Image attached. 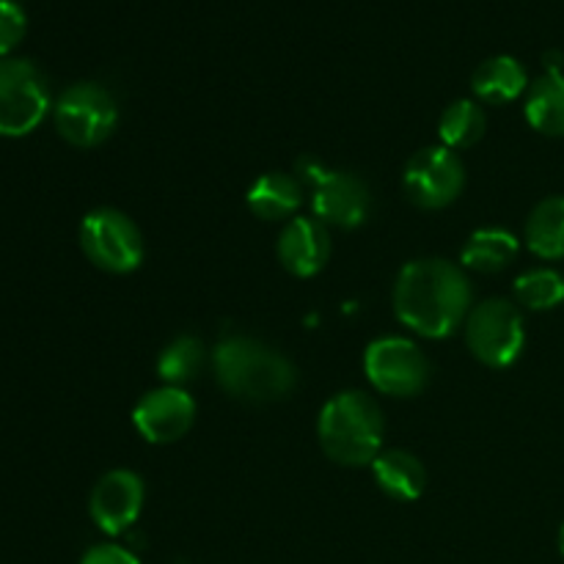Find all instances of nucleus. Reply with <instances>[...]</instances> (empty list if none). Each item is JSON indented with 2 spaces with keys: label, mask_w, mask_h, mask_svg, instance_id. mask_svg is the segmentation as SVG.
I'll list each match as a JSON object with an SVG mask.
<instances>
[{
  "label": "nucleus",
  "mask_w": 564,
  "mask_h": 564,
  "mask_svg": "<svg viewBox=\"0 0 564 564\" xmlns=\"http://www.w3.org/2000/svg\"><path fill=\"white\" fill-rule=\"evenodd\" d=\"M394 312L424 339H444L471 314V284L446 259H419L405 264L397 279Z\"/></svg>",
  "instance_id": "1"
},
{
  "label": "nucleus",
  "mask_w": 564,
  "mask_h": 564,
  "mask_svg": "<svg viewBox=\"0 0 564 564\" xmlns=\"http://www.w3.org/2000/svg\"><path fill=\"white\" fill-rule=\"evenodd\" d=\"M215 378L231 397L246 402H275L292 394L295 367L273 347L248 336H226L213 352Z\"/></svg>",
  "instance_id": "2"
},
{
  "label": "nucleus",
  "mask_w": 564,
  "mask_h": 564,
  "mask_svg": "<svg viewBox=\"0 0 564 564\" xmlns=\"http://www.w3.org/2000/svg\"><path fill=\"white\" fill-rule=\"evenodd\" d=\"M383 413L364 391H341L319 411V444L339 466H372L375 457L383 452Z\"/></svg>",
  "instance_id": "3"
},
{
  "label": "nucleus",
  "mask_w": 564,
  "mask_h": 564,
  "mask_svg": "<svg viewBox=\"0 0 564 564\" xmlns=\"http://www.w3.org/2000/svg\"><path fill=\"white\" fill-rule=\"evenodd\" d=\"M466 341L468 350L477 361L490 369H507L521 358L527 345V328L523 317L512 303L485 301L471 308L466 319Z\"/></svg>",
  "instance_id": "4"
},
{
  "label": "nucleus",
  "mask_w": 564,
  "mask_h": 564,
  "mask_svg": "<svg viewBox=\"0 0 564 564\" xmlns=\"http://www.w3.org/2000/svg\"><path fill=\"white\" fill-rule=\"evenodd\" d=\"M50 110L47 80L25 58L0 61V135H31Z\"/></svg>",
  "instance_id": "5"
},
{
  "label": "nucleus",
  "mask_w": 564,
  "mask_h": 564,
  "mask_svg": "<svg viewBox=\"0 0 564 564\" xmlns=\"http://www.w3.org/2000/svg\"><path fill=\"white\" fill-rule=\"evenodd\" d=\"M116 124H119L116 99L97 83H77L66 88L55 102V130L77 149H91L108 141Z\"/></svg>",
  "instance_id": "6"
},
{
  "label": "nucleus",
  "mask_w": 564,
  "mask_h": 564,
  "mask_svg": "<svg viewBox=\"0 0 564 564\" xmlns=\"http://www.w3.org/2000/svg\"><path fill=\"white\" fill-rule=\"evenodd\" d=\"M83 253L108 273H132L143 262L138 226L119 209H94L80 224Z\"/></svg>",
  "instance_id": "7"
},
{
  "label": "nucleus",
  "mask_w": 564,
  "mask_h": 564,
  "mask_svg": "<svg viewBox=\"0 0 564 564\" xmlns=\"http://www.w3.org/2000/svg\"><path fill=\"white\" fill-rule=\"evenodd\" d=\"M364 372L380 394L413 397L427 386L430 361L411 339L383 336L367 347Z\"/></svg>",
  "instance_id": "8"
},
{
  "label": "nucleus",
  "mask_w": 564,
  "mask_h": 564,
  "mask_svg": "<svg viewBox=\"0 0 564 564\" xmlns=\"http://www.w3.org/2000/svg\"><path fill=\"white\" fill-rule=\"evenodd\" d=\"M463 185H466V171H463L460 158L446 147L422 149L408 163L405 176H402L405 196L422 209L449 207L460 196Z\"/></svg>",
  "instance_id": "9"
},
{
  "label": "nucleus",
  "mask_w": 564,
  "mask_h": 564,
  "mask_svg": "<svg viewBox=\"0 0 564 564\" xmlns=\"http://www.w3.org/2000/svg\"><path fill=\"white\" fill-rule=\"evenodd\" d=\"M306 180L312 185V207L319 224L339 226V229H356L369 215V193L358 176L345 171H328L319 165L306 163Z\"/></svg>",
  "instance_id": "10"
},
{
  "label": "nucleus",
  "mask_w": 564,
  "mask_h": 564,
  "mask_svg": "<svg viewBox=\"0 0 564 564\" xmlns=\"http://www.w3.org/2000/svg\"><path fill=\"white\" fill-rule=\"evenodd\" d=\"M196 422V402L185 389L149 391L132 411V424L149 444H174Z\"/></svg>",
  "instance_id": "11"
},
{
  "label": "nucleus",
  "mask_w": 564,
  "mask_h": 564,
  "mask_svg": "<svg viewBox=\"0 0 564 564\" xmlns=\"http://www.w3.org/2000/svg\"><path fill=\"white\" fill-rule=\"evenodd\" d=\"M143 482L135 471H110L97 482L91 494V521L102 529L105 534L127 532L138 521L143 507Z\"/></svg>",
  "instance_id": "12"
},
{
  "label": "nucleus",
  "mask_w": 564,
  "mask_h": 564,
  "mask_svg": "<svg viewBox=\"0 0 564 564\" xmlns=\"http://www.w3.org/2000/svg\"><path fill=\"white\" fill-rule=\"evenodd\" d=\"M330 237L314 218H292L279 237V259L297 279H312L328 264Z\"/></svg>",
  "instance_id": "13"
},
{
  "label": "nucleus",
  "mask_w": 564,
  "mask_h": 564,
  "mask_svg": "<svg viewBox=\"0 0 564 564\" xmlns=\"http://www.w3.org/2000/svg\"><path fill=\"white\" fill-rule=\"evenodd\" d=\"M375 482L386 496L397 501H416L427 485V471L422 460L405 449H386L372 463Z\"/></svg>",
  "instance_id": "14"
},
{
  "label": "nucleus",
  "mask_w": 564,
  "mask_h": 564,
  "mask_svg": "<svg viewBox=\"0 0 564 564\" xmlns=\"http://www.w3.org/2000/svg\"><path fill=\"white\" fill-rule=\"evenodd\" d=\"M529 86L527 69L512 55H494L477 66L471 77V88L482 102L507 105L521 97Z\"/></svg>",
  "instance_id": "15"
},
{
  "label": "nucleus",
  "mask_w": 564,
  "mask_h": 564,
  "mask_svg": "<svg viewBox=\"0 0 564 564\" xmlns=\"http://www.w3.org/2000/svg\"><path fill=\"white\" fill-rule=\"evenodd\" d=\"M248 209L262 220H284L301 209L303 187L286 174H264L246 196Z\"/></svg>",
  "instance_id": "16"
},
{
  "label": "nucleus",
  "mask_w": 564,
  "mask_h": 564,
  "mask_svg": "<svg viewBox=\"0 0 564 564\" xmlns=\"http://www.w3.org/2000/svg\"><path fill=\"white\" fill-rule=\"evenodd\" d=\"M527 119L543 135H564V72L549 69L527 97Z\"/></svg>",
  "instance_id": "17"
},
{
  "label": "nucleus",
  "mask_w": 564,
  "mask_h": 564,
  "mask_svg": "<svg viewBox=\"0 0 564 564\" xmlns=\"http://www.w3.org/2000/svg\"><path fill=\"white\" fill-rule=\"evenodd\" d=\"M518 237L505 229H479L468 237L463 246L460 262L463 268L477 270V273H499L510 268L518 257Z\"/></svg>",
  "instance_id": "18"
},
{
  "label": "nucleus",
  "mask_w": 564,
  "mask_h": 564,
  "mask_svg": "<svg viewBox=\"0 0 564 564\" xmlns=\"http://www.w3.org/2000/svg\"><path fill=\"white\" fill-rule=\"evenodd\" d=\"M527 246L540 259H564V196H551L527 220Z\"/></svg>",
  "instance_id": "19"
},
{
  "label": "nucleus",
  "mask_w": 564,
  "mask_h": 564,
  "mask_svg": "<svg viewBox=\"0 0 564 564\" xmlns=\"http://www.w3.org/2000/svg\"><path fill=\"white\" fill-rule=\"evenodd\" d=\"M204 364H207V350H204L202 339L196 336H180V339L171 341L158 358V372L174 389H182L191 380H196L202 375Z\"/></svg>",
  "instance_id": "20"
},
{
  "label": "nucleus",
  "mask_w": 564,
  "mask_h": 564,
  "mask_svg": "<svg viewBox=\"0 0 564 564\" xmlns=\"http://www.w3.org/2000/svg\"><path fill=\"white\" fill-rule=\"evenodd\" d=\"M441 141L446 149H468L485 135V113L471 99L452 102L441 116Z\"/></svg>",
  "instance_id": "21"
},
{
  "label": "nucleus",
  "mask_w": 564,
  "mask_h": 564,
  "mask_svg": "<svg viewBox=\"0 0 564 564\" xmlns=\"http://www.w3.org/2000/svg\"><path fill=\"white\" fill-rule=\"evenodd\" d=\"M516 297L532 312H549L564 303V275L560 270L538 268L516 281Z\"/></svg>",
  "instance_id": "22"
},
{
  "label": "nucleus",
  "mask_w": 564,
  "mask_h": 564,
  "mask_svg": "<svg viewBox=\"0 0 564 564\" xmlns=\"http://www.w3.org/2000/svg\"><path fill=\"white\" fill-rule=\"evenodd\" d=\"M28 17L14 0H0V61L25 39Z\"/></svg>",
  "instance_id": "23"
},
{
  "label": "nucleus",
  "mask_w": 564,
  "mask_h": 564,
  "mask_svg": "<svg viewBox=\"0 0 564 564\" xmlns=\"http://www.w3.org/2000/svg\"><path fill=\"white\" fill-rule=\"evenodd\" d=\"M80 564H141L132 551L121 549V545H94V549L86 551V556H83Z\"/></svg>",
  "instance_id": "24"
},
{
  "label": "nucleus",
  "mask_w": 564,
  "mask_h": 564,
  "mask_svg": "<svg viewBox=\"0 0 564 564\" xmlns=\"http://www.w3.org/2000/svg\"><path fill=\"white\" fill-rule=\"evenodd\" d=\"M560 551H562V556H564V523H562V529H560Z\"/></svg>",
  "instance_id": "25"
}]
</instances>
